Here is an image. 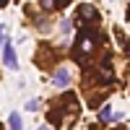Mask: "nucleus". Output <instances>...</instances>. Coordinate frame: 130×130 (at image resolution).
Wrapping results in <instances>:
<instances>
[{
    "label": "nucleus",
    "mask_w": 130,
    "mask_h": 130,
    "mask_svg": "<svg viewBox=\"0 0 130 130\" xmlns=\"http://www.w3.org/2000/svg\"><path fill=\"white\" fill-rule=\"evenodd\" d=\"M78 16H81L83 21H94V24L99 21V13H96V8H91L89 3H83V5L78 8Z\"/></svg>",
    "instance_id": "3"
},
{
    "label": "nucleus",
    "mask_w": 130,
    "mask_h": 130,
    "mask_svg": "<svg viewBox=\"0 0 130 130\" xmlns=\"http://www.w3.org/2000/svg\"><path fill=\"white\" fill-rule=\"evenodd\" d=\"M3 65H5V68H10V70L18 68L16 52H13V47H10V39H3Z\"/></svg>",
    "instance_id": "1"
},
{
    "label": "nucleus",
    "mask_w": 130,
    "mask_h": 130,
    "mask_svg": "<svg viewBox=\"0 0 130 130\" xmlns=\"http://www.w3.org/2000/svg\"><path fill=\"white\" fill-rule=\"evenodd\" d=\"M52 83H55L57 89H65V86L70 83V73L65 70V68H57V70H55V75H52Z\"/></svg>",
    "instance_id": "2"
},
{
    "label": "nucleus",
    "mask_w": 130,
    "mask_h": 130,
    "mask_svg": "<svg viewBox=\"0 0 130 130\" xmlns=\"http://www.w3.org/2000/svg\"><path fill=\"white\" fill-rule=\"evenodd\" d=\"M78 52H94V39L91 37H81V42H78Z\"/></svg>",
    "instance_id": "4"
},
{
    "label": "nucleus",
    "mask_w": 130,
    "mask_h": 130,
    "mask_svg": "<svg viewBox=\"0 0 130 130\" xmlns=\"http://www.w3.org/2000/svg\"><path fill=\"white\" fill-rule=\"evenodd\" d=\"M24 107H26L29 112H37V109H39V99H29V102H26Z\"/></svg>",
    "instance_id": "6"
},
{
    "label": "nucleus",
    "mask_w": 130,
    "mask_h": 130,
    "mask_svg": "<svg viewBox=\"0 0 130 130\" xmlns=\"http://www.w3.org/2000/svg\"><path fill=\"white\" fill-rule=\"evenodd\" d=\"M55 5H57V0H42V8H47V10L55 8Z\"/></svg>",
    "instance_id": "7"
},
{
    "label": "nucleus",
    "mask_w": 130,
    "mask_h": 130,
    "mask_svg": "<svg viewBox=\"0 0 130 130\" xmlns=\"http://www.w3.org/2000/svg\"><path fill=\"white\" fill-rule=\"evenodd\" d=\"M109 117H112V109H109V107H104V109H102V120H109Z\"/></svg>",
    "instance_id": "8"
},
{
    "label": "nucleus",
    "mask_w": 130,
    "mask_h": 130,
    "mask_svg": "<svg viewBox=\"0 0 130 130\" xmlns=\"http://www.w3.org/2000/svg\"><path fill=\"white\" fill-rule=\"evenodd\" d=\"M39 130H50V127H47V125H42V127H39Z\"/></svg>",
    "instance_id": "10"
},
{
    "label": "nucleus",
    "mask_w": 130,
    "mask_h": 130,
    "mask_svg": "<svg viewBox=\"0 0 130 130\" xmlns=\"http://www.w3.org/2000/svg\"><path fill=\"white\" fill-rule=\"evenodd\" d=\"M65 3H68V0H57V5H65Z\"/></svg>",
    "instance_id": "9"
},
{
    "label": "nucleus",
    "mask_w": 130,
    "mask_h": 130,
    "mask_svg": "<svg viewBox=\"0 0 130 130\" xmlns=\"http://www.w3.org/2000/svg\"><path fill=\"white\" fill-rule=\"evenodd\" d=\"M8 125H10V130H21V117H18V112H10Z\"/></svg>",
    "instance_id": "5"
},
{
    "label": "nucleus",
    "mask_w": 130,
    "mask_h": 130,
    "mask_svg": "<svg viewBox=\"0 0 130 130\" xmlns=\"http://www.w3.org/2000/svg\"><path fill=\"white\" fill-rule=\"evenodd\" d=\"M127 16H130V10H127Z\"/></svg>",
    "instance_id": "11"
}]
</instances>
